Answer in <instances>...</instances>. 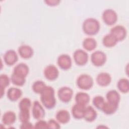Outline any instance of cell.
<instances>
[{
  "instance_id": "f546056e",
  "label": "cell",
  "mask_w": 129,
  "mask_h": 129,
  "mask_svg": "<svg viewBox=\"0 0 129 129\" xmlns=\"http://www.w3.org/2000/svg\"><path fill=\"white\" fill-rule=\"evenodd\" d=\"M46 86V85L43 81L37 80L33 83L32 85V90L37 94H41Z\"/></svg>"
},
{
  "instance_id": "1f68e13d",
  "label": "cell",
  "mask_w": 129,
  "mask_h": 129,
  "mask_svg": "<svg viewBox=\"0 0 129 129\" xmlns=\"http://www.w3.org/2000/svg\"><path fill=\"white\" fill-rule=\"evenodd\" d=\"M48 128H55L58 129L60 128V126L58 121L53 119H50L47 122Z\"/></svg>"
},
{
  "instance_id": "7402d4cb",
  "label": "cell",
  "mask_w": 129,
  "mask_h": 129,
  "mask_svg": "<svg viewBox=\"0 0 129 129\" xmlns=\"http://www.w3.org/2000/svg\"><path fill=\"white\" fill-rule=\"evenodd\" d=\"M75 100L76 103L86 106L90 101V97L88 93L84 92H79L76 94Z\"/></svg>"
},
{
  "instance_id": "8fae6325",
  "label": "cell",
  "mask_w": 129,
  "mask_h": 129,
  "mask_svg": "<svg viewBox=\"0 0 129 129\" xmlns=\"http://www.w3.org/2000/svg\"><path fill=\"white\" fill-rule=\"evenodd\" d=\"M59 75L58 69L53 64H49L44 70V76L45 78L49 81L56 79Z\"/></svg>"
},
{
  "instance_id": "484cf974",
  "label": "cell",
  "mask_w": 129,
  "mask_h": 129,
  "mask_svg": "<svg viewBox=\"0 0 129 129\" xmlns=\"http://www.w3.org/2000/svg\"><path fill=\"white\" fill-rule=\"evenodd\" d=\"M116 38L110 33L105 35L102 39V43L106 47H112L117 43Z\"/></svg>"
},
{
  "instance_id": "d6986e66",
  "label": "cell",
  "mask_w": 129,
  "mask_h": 129,
  "mask_svg": "<svg viewBox=\"0 0 129 129\" xmlns=\"http://www.w3.org/2000/svg\"><path fill=\"white\" fill-rule=\"evenodd\" d=\"M97 116V113L95 109L91 106H86L85 109L83 118L88 122L94 121Z\"/></svg>"
},
{
  "instance_id": "cb8c5ba5",
  "label": "cell",
  "mask_w": 129,
  "mask_h": 129,
  "mask_svg": "<svg viewBox=\"0 0 129 129\" xmlns=\"http://www.w3.org/2000/svg\"><path fill=\"white\" fill-rule=\"evenodd\" d=\"M118 104L110 103L108 101L105 102L101 110L107 115H111L114 113L117 110Z\"/></svg>"
},
{
  "instance_id": "7c38bea8",
  "label": "cell",
  "mask_w": 129,
  "mask_h": 129,
  "mask_svg": "<svg viewBox=\"0 0 129 129\" xmlns=\"http://www.w3.org/2000/svg\"><path fill=\"white\" fill-rule=\"evenodd\" d=\"M32 115L36 119H41L45 115V110L42 105L38 101H34L33 103L32 108Z\"/></svg>"
},
{
  "instance_id": "52a82bcc",
  "label": "cell",
  "mask_w": 129,
  "mask_h": 129,
  "mask_svg": "<svg viewBox=\"0 0 129 129\" xmlns=\"http://www.w3.org/2000/svg\"><path fill=\"white\" fill-rule=\"evenodd\" d=\"M73 95V90L67 86L60 88L57 91V96L59 99L62 102L68 103L70 102Z\"/></svg>"
},
{
  "instance_id": "836d02e7",
  "label": "cell",
  "mask_w": 129,
  "mask_h": 129,
  "mask_svg": "<svg viewBox=\"0 0 129 129\" xmlns=\"http://www.w3.org/2000/svg\"><path fill=\"white\" fill-rule=\"evenodd\" d=\"M44 2L49 6L54 7L58 5L60 1L59 0H46L44 1Z\"/></svg>"
},
{
  "instance_id": "e575fe53",
  "label": "cell",
  "mask_w": 129,
  "mask_h": 129,
  "mask_svg": "<svg viewBox=\"0 0 129 129\" xmlns=\"http://www.w3.org/2000/svg\"><path fill=\"white\" fill-rule=\"evenodd\" d=\"M20 127L22 129H28V128H34V127L33 126V124L29 122V121H25L22 122V124H21Z\"/></svg>"
},
{
  "instance_id": "4dcf8cb0",
  "label": "cell",
  "mask_w": 129,
  "mask_h": 129,
  "mask_svg": "<svg viewBox=\"0 0 129 129\" xmlns=\"http://www.w3.org/2000/svg\"><path fill=\"white\" fill-rule=\"evenodd\" d=\"M105 102V101L104 97L100 95L95 96L93 98L92 100V103L93 105L99 110H101Z\"/></svg>"
},
{
  "instance_id": "44dd1931",
  "label": "cell",
  "mask_w": 129,
  "mask_h": 129,
  "mask_svg": "<svg viewBox=\"0 0 129 129\" xmlns=\"http://www.w3.org/2000/svg\"><path fill=\"white\" fill-rule=\"evenodd\" d=\"M57 121L62 124H66L69 122L71 116L69 112L65 109L59 110L55 115Z\"/></svg>"
},
{
  "instance_id": "603a6c76",
  "label": "cell",
  "mask_w": 129,
  "mask_h": 129,
  "mask_svg": "<svg viewBox=\"0 0 129 129\" xmlns=\"http://www.w3.org/2000/svg\"><path fill=\"white\" fill-rule=\"evenodd\" d=\"M106 98L107 101L116 104H118L120 100V94L115 90H111L108 91L106 95Z\"/></svg>"
},
{
  "instance_id": "4fadbf2b",
  "label": "cell",
  "mask_w": 129,
  "mask_h": 129,
  "mask_svg": "<svg viewBox=\"0 0 129 129\" xmlns=\"http://www.w3.org/2000/svg\"><path fill=\"white\" fill-rule=\"evenodd\" d=\"M18 60V56L16 52L13 49L7 50L4 55V60L8 66H13Z\"/></svg>"
},
{
  "instance_id": "5b68a950",
  "label": "cell",
  "mask_w": 129,
  "mask_h": 129,
  "mask_svg": "<svg viewBox=\"0 0 129 129\" xmlns=\"http://www.w3.org/2000/svg\"><path fill=\"white\" fill-rule=\"evenodd\" d=\"M102 19L104 23L108 26H111L116 23L117 21V14L112 9H107L102 13Z\"/></svg>"
},
{
  "instance_id": "f1b7e54d",
  "label": "cell",
  "mask_w": 129,
  "mask_h": 129,
  "mask_svg": "<svg viewBox=\"0 0 129 129\" xmlns=\"http://www.w3.org/2000/svg\"><path fill=\"white\" fill-rule=\"evenodd\" d=\"M11 80L13 84L18 86H22L26 82V78L21 77L13 73L11 75Z\"/></svg>"
},
{
  "instance_id": "6da1fadb",
  "label": "cell",
  "mask_w": 129,
  "mask_h": 129,
  "mask_svg": "<svg viewBox=\"0 0 129 129\" xmlns=\"http://www.w3.org/2000/svg\"><path fill=\"white\" fill-rule=\"evenodd\" d=\"M40 95L41 101L45 108L51 109L55 107L56 100L55 97V91L53 88L51 86H46Z\"/></svg>"
},
{
  "instance_id": "ba28073f",
  "label": "cell",
  "mask_w": 129,
  "mask_h": 129,
  "mask_svg": "<svg viewBox=\"0 0 129 129\" xmlns=\"http://www.w3.org/2000/svg\"><path fill=\"white\" fill-rule=\"evenodd\" d=\"M73 58L77 65L82 66L87 63L89 56L87 52L81 49H78L74 51Z\"/></svg>"
},
{
  "instance_id": "e0dca14e",
  "label": "cell",
  "mask_w": 129,
  "mask_h": 129,
  "mask_svg": "<svg viewBox=\"0 0 129 129\" xmlns=\"http://www.w3.org/2000/svg\"><path fill=\"white\" fill-rule=\"evenodd\" d=\"M22 90L18 88L11 87L10 88L7 93L8 98L11 101H17L22 95Z\"/></svg>"
},
{
  "instance_id": "ac0fdd59",
  "label": "cell",
  "mask_w": 129,
  "mask_h": 129,
  "mask_svg": "<svg viewBox=\"0 0 129 129\" xmlns=\"http://www.w3.org/2000/svg\"><path fill=\"white\" fill-rule=\"evenodd\" d=\"M16 118V115L14 111H8L3 115L2 120L4 125H11L15 123Z\"/></svg>"
},
{
  "instance_id": "3957f363",
  "label": "cell",
  "mask_w": 129,
  "mask_h": 129,
  "mask_svg": "<svg viewBox=\"0 0 129 129\" xmlns=\"http://www.w3.org/2000/svg\"><path fill=\"white\" fill-rule=\"evenodd\" d=\"M31 106V101L27 97L22 98L19 103L20 112L19 118L21 122L29 121L30 119V109Z\"/></svg>"
},
{
  "instance_id": "ffe728a7",
  "label": "cell",
  "mask_w": 129,
  "mask_h": 129,
  "mask_svg": "<svg viewBox=\"0 0 129 129\" xmlns=\"http://www.w3.org/2000/svg\"><path fill=\"white\" fill-rule=\"evenodd\" d=\"M29 69L28 66L24 63H20L17 64L14 68L13 73L20 76L21 77L26 78L28 75Z\"/></svg>"
},
{
  "instance_id": "2e32d148",
  "label": "cell",
  "mask_w": 129,
  "mask_h": 129,
  "mask_svg": "<svg viewBox=\"0 0 129 129\" xmlns=\"http://www.w3.org/2000/svg\"><path fill=\"white\" fill-rule=\"evenodd\" d=\"M97 84L102 87H106L110 84L111 82V77L110 75L106 72L99 73L96 77Z\"/></svg>"
},
{
  "instance_id": "9a60e30c",
  "label": "cell",
  "mask_w": 129,
  "mask_h": 129,
  "mask_svg": "<svg viewBox=\"0 0 129 129\" xmlns=\"http://www.w3.org/2000/svg\"><path fill=\"white\" fill-rule=\"evenodd\" d=\"M18 53L20 56L24 59L31 58L34 53L33 48L28 45H22L18 47Z\"/></svg>"
},
{
  "instance_id": "5bb4252c",
  "label": "cell",
  "mask_w": 129,
  "mask_h": 129,
  "mask_svg": "<svg viewBox=\"0 0 129 129\" xmlns=\"http://www.w3.org/2000/svg\"><path fill=\"white\" fill-rule=\"evenodd\" d=\"M86 105L76 103L72 108L71 112L73 117L77 119L83 118Z\"/></svg>"
},
{
  "instance_id": "30bf717a",
  "label": "cell",
  "mask_w": 129,
  "mask_h": 129,
  "mask_svg": "<svg viewBox=\"0 0 129 129\" xmlns=\"http://www.w3.org/2000/svg\"><path fill=\"white\" fill-rule=\"evenodd\" d=\"M57 63L58 67L62 70H68L72 66V58L70 55L67 54L60 55L57 59Z\"/></svg>"
},
{
  "instance_id": "d4e9b609",
  "label": "cell",
  "mask_w": 129,
  "mask_h": 129,
  "mask_svg": "<svg viewBox=\"0 0 129 129\" xmlns=\"http://www.w3.org/2000/svg\"><path fill=\"white\" fill-rule=\"evenodd\" d=\"M83 47L87 51H91L94 50L97 46L96 40L92 37H87L83 41Z\"/></svg>"
},
{
  "instance_id": "9c48e42d",
  "label": "cell",
  "mask_w": 129,
  "mask_h": 129,
  "mask_svg": "<svg viewBox=\"0 0 129 129\" xmlns=\"http://www.w3.org/2000/svg\"><path fill=\"white\" fill-rule=\"evenodd\" d=\"M110 33L116 38L117 41H120L125 38L127 35V31L124 26L122 25H116L111 29Z\"/></svg>"
},
{
  "instance_id": "d6a6232c",
  "label": "cell",
  "mask_w": 129,
  "mask_h": 129,
  "mask_svg": "<svg viewBox=\"0 0 129 129\" xmlns=\"http://www.w3.org/2000/svg\"><path fill=\"white\" fill-rule=\"evenodd\" d=\"M34 127L35 128H48L47 122L44 120L39 119L35 123Z\"/></svg>"
},
{
  "instance_id": "83f0119b",
  "label": "cell",
  "mask_w": 129,
  "mask_h": 129,
  "mask_svg": "<svg viewBox=\"0 0 129 129\" xmlns=\"http://www.w3.org/2000/svg\"><path fill=\"white\" fill-rule=\"evenodd\" d=\"M117 87L121 93H127L129 91V82L128 79L126 78L119 79L117 83Z\"/></svg>"
},
{
  "instance_id": "7a4b0ae2",
  "label": "cell",
  "mask_w": 129,
  "mask_h": 129,
  "mask_svg": "<svg viewBox=\"0 0 129 129\" xmlns=\"http://www.w3.org/2000/svg\"><path fill=\"white\" fill-rule=\"evenodd\" d=\"M99 22L93 18H88L85 19L82 24V29L84 32L90 36L97 34L100 30Z\"/></svg>"
},
{
  "instance_id": "4316f807",
  "label": "cell",
  "mask_w": 129,
  "mask_h": 129,
  "mask_svg": "<svg viewBox=\"0 0 129 129\" xmlns=\"http://www.w3.org/2000/svg\"><path fill=\"white\" fill-rule=\"evenodd\" d=\"M10 80L6 74H1L0 76V86H1V96L3 97L5 94V90L6 87L10 85Z\"/></svg>"
},
{
  "instance_id": "277c9868",
  "label": "cell",
  "mask_w": 129,
  "mask_h": 129,
  "mask_svg": "<svg viewBox=\"0 0 129 129\" xmlns=\"http://www.w3.org/2000/svg\"><path fill=\"white\" fill-rule=\"evenodd\" d=\"M76 83L80 89L87 90L92 87L93 80L92 77L88 74H82L78 77Z\"/></svg>"
},
{
  "instance_id": "8992f818",
  "label": "cell",
  "mask_w": 129,
  "mask_h": 129,
  "mask_svg": "<svg viewBox=\"0 0 129 129\" xmlns=\"http://www.w3.org/2000/svg\"><path fill=\"white\" fill-rule=\"evenodd\" d=\"M107 57L106 54L100 50L94 51L91 54V61L92 64L96 67H101L106 62Z\"/></svg>"
}]
</instances>
